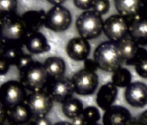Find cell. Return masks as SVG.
Instances as JSON below:
<instances>
[{
    "instance_id": "1",
    "label": "cell",
    "mask_w": 147,
    "mask_h": 125,
    "mask_svg": "<svg viewBox=\"0 0 147 125\" xmlns=\"http://www.w3.org/2000/svg\"><path fill=\"white\" fill-rule=\"evenodd\" d=\"M27 35L28 31L22 16L13 13L1 18V43L23 46Z\"/></svg>"
},
{
    "instance_id": "2",
    "label": "cell",
    "mask_w": 147,
    "mask_h": 125,
    "mask_svg": "<svg viewBox=\"0 0 147 125\" xmlns=\"http://www.w3.org/2000/svg\"><path fill=\"white\" fill-rule=\"evenodd\" d=\"M94 60L99 69L113 73L121 68L123 64L118 44L112 41L103 42L97 46L94 52Z\"/></svg>"
},
{
    "instance_id": "3",
    "label": "cell",
    "mask_w": 147,
    "mask_h": 125,
    "mask_svg": "<svg viewBox=\"0 0 147 125\" xmlns=\"http://www.w3.org/2000/svg\"><path fill=\"white\" fill-rule=\"evenodd\" d=\"M19 77L25 89L31 92L44 90L49 82L43 65L39 62H35L28 69L20 72Z\"/></svg>"
},
{
    "instance_id": "4",
    "label": "cell",
    "mask_w": 147,
    "mask_h": 125,
    "mask_svg": "<svg viewBox=\"0 0 147 125\" xmlns=\"http://www.w3.org/2000/svg\"><path fill=\"white\" fill-rule=\"evenodd\" d=\"M103 20L101 16L92 10L83 12L76 21V27L79 35L87 39L99 37L103 31Z\"/></svg>"
},
{
    "instance_id": "5",
    "label": "cell",
    "mask_w": 147,
    "mask_h": 125,
    "mask_svg": "<svg viewBox=\"0 0 147 125\" xmlns=\"http://www.w3.org/2000/svg\"><path fill=\"white\" fill-rule=\"evenodd\" d=\"M27 90L20 81L10 80L0 86V102L8 109L25 103Z\"/></svg>"
},
{
    "instance_id": "6",
    "label": "cell",
    "mask_w": 147,
    "mask_h": 125,
    "mask_svg": "<svg viewBox=\"0 0 147 125\" xmlns=\"http://www.w3.org/2000/svg\"><path fill=\"white\" fill-rule=\"evenodd\" d=\"M72 24L71 12L61 5L54 6L46 12L44 26L55 32L67 31Z\"/></svg>"
},
{
    "instance_id": "7",
    "label": "cell",
    "mask_w": 147,
    "mask_h": 125,
    "mask_svg": "<svg viewBox=\"0 0 147 125\" xmlns=\"http://www.w3.org/2000/svg\"><path fill=\"white\" fill-rule=\"evenodd\" d=\"M71 82L75 92L80 96L93 95L98 88L99 77L95 72L82 69L73 76Z\"/></svg>"
},
{
    "instance_id": "8",
    "label": "cell",
    "mask_w": 147,
    "mask_h": 125,
    "mask_svg": "<svg viewBox=\"0 0 147 125\" xmlns=\"http://www.w3.org/2000/svg\"><path fill=\"white\" fill-rule=\"evenodd\" d=\"M103 32L112 42L118 43L129 35V20L119 14L112 15L103 24Z\"/></svg>"
},
{
    "instance_id": "9",
    "label": "cell",
    "mask_w": 147,
    "mask_h": 125,
    "mask_svg": "<svg viewBox=\"0 0 147 125\" xmlns=\"http://www.w3.org/2000/svg\"><path fill=\"white\" fill-rule=\"evenodd\" d=\"M53 102L50 96L44 90L29 94L25 103L30 109L33 117H40L46 116L50 112Z\"/></svg>"
},
{
    "instance_id": "10",
    "label": "cell",
    "mask_w": 147,
    "mask_h": 125,
    "mask_svg": "<svg viewBox=\"0 0 147 125\" xmlns=\"http://www.w3.org/2000/svg\"><path fill=\"white\" fill-rule=\"evenodd\" d=\"M45 90L54 102L60 103H63L67 100L72 98L75 92L72 82L66 78L49 80Z\"/></svg>"
},
{
    "instance_id": "11",
    "label": "cell",
    "mask_w": 147,
    "mask_h": 125,
    "mask_svg": "<svg viewBox=\"0 0 147 125\" xmlns=\"http://www.w3.org/2000/svg\"><path fill=\"white\" fill-rule=\"evenodd\" d=\"M126 103L134 108H144L147 105V84L139 81L131 83L124 93Z\"/></svg>"
},
{
    "instance_id": "12",
    "label": "cell",
    "mask_w": 147,
    "mask_h": 125,
    "mask_svg": "<svg viewBox=\"0 0 147 125\" xmlns=\"http://www.w3.org/2000/svg\"><path fill=\"white\" fill-rule=\"evenodd\" d=\"M90 43L82 37L70 39L66 46L67 56L75 61H85L90 53Z\"/></svg>"
},
{
    "instance_id": "13",
    "label": "cell",
    "mask_w": 147,
    "mask_h": 125,
    "mask_svg": "<svg viewBox=\"0 0 147 125\" xmlns=\"http://www.w3.org/2000/svg\"><path fill=\"white\" fill-rule=\"evenodd\" d=\"M129 36L138 44L147 45V17L140 14L129 20Z\"/></svg>"
},
{
    "instance_id": "14",
    "label": "cell",
    "mask_w": 147,
    "mask_h": 125,
    "mask_svg": "<svg viewBox=\"0 0 147 125\" xmlns=\"http://www.w3.org/2000/svg\"><path fill=\"white\" fill-rule=\"evenodd\" d=\"M131 120L130 111L119 105H113L103 115V125H126Z\"/></svg>"
},
{
    "instance_id": "15",
    "label": "cell",
    "mask_w": 147,
    "mask_h": 125,
    "mask_svg": "<svg viewBox=\"0 0 147 125\" xmlns=\"http://www.w3.org/2000/svg\"><path fill=\"white\" fill-rule=\"evenodd\" d=\"M144 0H114L118 13L128 20L143 13Z\"/></svg>"
},
{
    "instance_id": "16",
    "label": "cell",
    "mask_w": 147,
    "mask_h": 125,
    "mask_svg": "<svg viewBox=\"0 0 147 125\" xmlns=\"http://www.w3.org/2000/svg\"><path fill=\"white\" fill-rule=\"evenodd\" d=\"M117 44L124 64L126 65L134 66L139 50L138 44L131 37H125L118 42Z\"/></svg>"
},
{
    "instance_id": "17",
    "label": "cell",
    "mask_w": 147,
    "mask_h": 125,
    "mask_svg": "<svg viewBox=\"0 0 147 125\" xmlns=\"http://www.w3.org/2000/svg\"><path fill=\"white\" fill-rule=\"evenodd\" d=\"M24 45L31 54H42L50 50L46 37L39 31L28 33Z\"/></svg>"
},
{
    "instance_id": "18",
    "label": "cell",
    "mask_w": 147,
    "mask_h": 125,
    "mask_svg": "<svg viewBox=\"0 0 147 125\" xmlns=\"http://www.w3.org/2000/svg\"><path fill=\"white\" fill-rule=\"evenodd\" d=\"M117 96L118 87L113 82H109L100 88L96 96V103L101 109L107 110L113 106Z\"/></svg>"
},
{
    "instance_id": "19",
    "label": "cell",
    "mask_w": 147,
    "mask_h": 125,
    "mask_svg": "<svg viewBox=\"0 0 147 125\" xmlns=\"http://www.w3.org/2000/svg\"><path fill=\"white\" fill-rule=\"evenodd\" d=\"M43 66L49 80L62 78L66 71V65L63 58L59 56H50L45 60Z\"/></svg>"
},
{
    "instance_id": "20",
    "label": "cell",
    "mask_w": 147,
    "mask_h": 125,
    "mask_svg": "<svg viewBox=\"0 0 147 125\" xmlns=\"http://www.w3.org/2000/svg\"><path fill=\"white\" fill-rule=\"evenodd\" d=\"M45 18L46 12L43 10L28 11L24 12L22 16L28 33L37 32L44 25Z\"/></svg>"
},
{
    "instance_id": "21",
    "label": "cell",
    "mask_w": 147,
    "mask_h": 125,
    "mask_svg": "<svg viewBox=\"0 0 147 125\" xmlns=\"http://www.w3.org/2000/svg\"><path fill=\"white\" fill-rule=\"evenodd\" d=\"M33 118V115L25 103L8 109L7 111V121L9 123H27Z\"/></svg>"
},
{
    "instance_id": "22",
    "label": "cell",
    "mask_w": 147,
    "mask_h": 125,
    "mask_svg": "<svg viewBox=\"0 0 147 125\" xmlns=\"http://www.w3.org/2000/svg\"><path fill=\"white\" fill-rule=\"evenodd\" d=\"M61 109L65 116L69 119H74L82 114L84 108L83 103L80 99L70 98L62 103Z\"/></svg>"
},
{
    "instance_id": "23",
    "label": "cell",
    "mask_w": 147,
    "mask_h": 125,
    "mask_svg": "<svg viewBox=\"0 0 147 125\" xmlns=\"http://www.w3.org/2000/svg\"><path fill=\"white\" fill-rule=\"evenodd\" d=\"M112 82L119 88H126L131 83V74L125 68H119L113 72Z\"/></svg>"
},
{
    "instance_id": "24",
    "label": "cell",
    "mask_w": 147,
    "mask_h": 125,
    "mask_svg": "<svg viewBox=\"0 0 147 125\" xmlns=\"http://www.w3.org/2000/svg\"><path fill=\"white\" fill-rule=\"evenodd\" d=\"M22 47L19 44H5L4 57L11 65H16L19 57L24 54Z\"/></svg>"
},
{
    "instance_id": "25",
    "label": "cell",
    "mask_w": 147,
    "mask_h": 125,
    "mask_svg": "<svg viewBox=\"0 0 147 125\" xmlns=\"http://www.w3.org/2000/svg\"><path fill=\"white\" fill-rule=\"evenodd\" d=\"M134 67L139 77L147 79V50L145 49L139 48Z\"/></svg>"
},
{
    "instance_id": "26",
    "label": "cell",
    "mask_w": 147,
    "mask_h": 125,
    "mask_svg": "<svg viewBox=\"0 0 147 125\" xmlns=\"http://www.w3.org/2000/svg\"><path fill=\"white\" fill-rule=\"evenodd\" d=\"M18 0H0V18L16 13Z\"/></svg>"
},
{
    "instance_id": "27",
    "label": "cell",
    "mask_w": 147,
    "mask_h": 125,
    "mask_svg": "<svg viewBox=\"0 0 147 125\" xmlns=\"http://www.w3.org/2000/svg\"><path fill=\"white\" fill-rule=\"evenodd\" d=\"M82 115L86 123H95L100 119V113L94 106H88L85 108Z\"/></svg>"
},
{
    "instance_id": "28",
    "label": "cell",
    "mask_w": 147,
    "mask_h": 125,
    "mask_svg": "<svg viewBox=\"0 0 147 125\" xmlns=\"http://www.w3.org/2000/svg\"><path fill=\"white\" fill-rule=\"evenodd\" d=\"M109 9H110L109 0H95L94 5L92 7V11L100 16H102L107 13Z\"/></svg>"
},
{
    "instance_id": "29",
    "label": "cell",
    "mask_w": 147,
    "mask_h": 125,
    "mask_svg": "<svg viewBox=\"0 0 147 125\" xmlns=\"http://www.w3.org/2000/svg\"><path fill=\"white\" fill-rule=\"evenodd\" d=\"M34 62H35V61L33 60L31 56L24 53L19 57V59L18 60L17 64H16V66H17L18 71H19V73H20V72L25 71L26 69H28L31 65L34 64Z\"/></svg>"
},
{
    "instance_id": "30",
    "label": "cell",
    "mask_w": 147,
    "mask_h": 125,
    "mask_svg": "<svg viewBox=\"0 0 147 125\" xmlns=\"http://www.w3.org/2000/svg\"><path fill=\"white\" fill-rule=\"evenodd\" d=\"M73 1L76 7L85 12L92 9L95 0H73Z\"/></svg>"
},
{
    "instance_id": "31",
    "label": "cell",
    "mask_w": 147,
    "mask_h": 125,
    "mask_svg": "<svg viewBox=\"0 0 147 125\" xmlns=\"http://www.w3.org/2000/svg\"><path fill=\"white\" fill-rule=\"evenodd\" d=\"M10 67H11V65L5 57L0 58V76L6 75L7 72L9 71Z\"/></svg>"
},
{
    "instance_id": "32",
    "label": "cell",
    "mask_w": 147,
    "mask_h": 125,
    "mask_svg": "<svg viewBox=\"0 0 147 125\" xmlns=\"http://www.w3.org/2000/svg\"><path fill=\"white\" fill-rule=\"evenodd\" d=\"M33 125H53L49 119L46 116H40V117H34L32 119Z\"/></svg>"
},
{
    "instance_id": "33",
    "label": "cell",
    "mask_w": 147,
    "mask_h": 125,
    "mask_svg": "<svg viewBox=\"0 0 147 125\" xmlns=\"http://www.w3.org/2000/svg\"><path fill=\"white\" fill-rule=\"evenodd\" d=\"M84 69L90 71H93V72H95L96 70L98 69V66L96 65V62H94V60L87 58L84 61Z\"/></svg>"
},
{
    "instance_id": "34",
    "label": "cell",
    "mask_w": 147,
    "mask_h": 125,
    "mask_svg": "<svg viewBox=\"0 0 147 125\" xmlns=\"http://www.w3.org/2000/svg\"><path fill=\"white\" fill-rule=\"evenodd\" d=\"M7 109L0 102V123H5L7 121Z\"/></svg>"
},
{
    "instance_id": "35",
    "label": "cell",
    "mask_w": 147,
    "mask_h": 125,
    "mask_svg": "<svg viewBox=\"0 0 147 125\" xmlns=\"http://www.w3.org/2000/svg\"><path fill=\"white\" fill-rule=\"evenodd\" d=\"M71 123L73 125H85V124H87L85 120H84V118H83V116H82V115H78L77 117L72 119V122Z\"/></svg>"
},
{
    "instance_id": "36",
    "label": "cell",
    "mask_w": 147,
    "mask_h": 125,
    "mask_svg": "<svg viewBox=\"0 0 147 125\" xmlns=\"http://www.w3.org/2000/svg\"><path fill=\"white\" fill-rule=\"evenodd\" d=\"M138 120L141 123H143L144 125H147V109L144 110L143 113H141V114L139 115Z\"/></svg>"
},
{
    "instance_id": "37",
    "label": "cell",
    "mask_w": 147,
    "mask_h": 125,
    "mask_svg": "<svg viewBox=\"0 0 147 125\" xmlns=\"http://www.w3.org/2000/svg\"><path fill=\"white\" fill-rule=\"evenodd\" d=\"M47 1L50 5H53L55 6H58V5H61L66 1V0H47Z\"/></svg>"
},
{
    "instance_id": "38",
    "label": "cell",
    "mask_w": 147,
    "mask_h": 125,
    "mask_svg": "<svg viewBox=\"0 0 147 125\" xmlns=\"http://www.w3.org/2000/svg\"><path fill=\"white\" fill-rule=\"evenodd\" d=\"M126 125H144V124L141 123L138 119H137V120H132V119H131Z\"/></svg>"
},
{
    "instance_id": "39",
    "label": "cell",
    "mask_w": 147,
    "mask_h": 125,
    "mask_svg": "<svg viewBox=\"0 0 147 125\" xmlns=\"http://www.w3.org/2000/svg\"><path fill=\"white\" fill-rule=\"evenodd\" d=\"M4 53H5V44L0 42V58L4 57Z\"/></svg>"
},
{
    "instance_id": "40",
    "label": "cell",
    "mask_w": 147,
    "mask_h": 125,
    "mask_svg": "<svg viewBox=\"0 0 147 125\" xmlns=\"http://www.w3.org/2000/svg\"><path fill=\"white\" fill-rule=\"evenodd\" d=\"M53 125H73V124H72V123H70V122H67L61 121V122H57L54 123Z\"/></svg>"
},
{
    "instance_id": "41",
    "label": "cell",
    "mask_w": 147,
    "mask_h": 125,
    "mask_svg": "<svg viewBox=\"0 0 147 125\" xmlns=\"http://www.w3.org/2000/svg\"><path fill=\"white\" fill-rule=\"evenodd\" d=\"M142 14H144L147 17V0H144V10H143Z\"/></svg>"
},
{
    "instance_id": "42",
    "label": "cell",
    "mask_w": 147,
    "mask_h": 125,
    "mask_svg": "<svg viewBox=\"0 0 147 125\" xmlns=\"http://www.w3.org/2000/svg\"><path fill=\"white\" fill-rule=\"evenodd\" d=\"M9 125H33L32 124V120L30 122L27 123H22V124H16V123H9Z\"/></svg>"
},
{
    "instance_id": "43",
    "label": "cell",
    "mask_w": 147,
    "mask_h": 125,
    "mask_svg": "<svg viewBox=\"0 0 147 125\" xmlns=\"http://www.w3.org/2000/svg\"><path fill=\"white\" fill-rule=\"evenodd\" d=\"M85 125H100V124H98L97 122H95V123H87Z\"/></svg>"
},
{
    "instance_id": "44",
    "label": "cell",
    "mask_w": 147,
    "mask_h": 125,
    "mask_svg": "<svg viewBox=\"0 0 147 125\" xmlns=\"http://www.w3.org/2000/svg\"><path fill=\"white\" fill-rule=\"evenodd\" d=\"M0 37H1V18H0Z\"/></svg>"
},
{
    "instance_id": "45",
    "label": "cell",
    "mask_w": 147,
    "mask_h": 125,
    "mask_svg": "<svg viewBox=\"0 0 147 125\" xmlns=\"http://www.w3.org/2000/svg\"><path fill=\"white\" fill-rule=\"evenodd\" d=\"M0 125H5V123H0Z\"/></svg>"
}]
</instances>
